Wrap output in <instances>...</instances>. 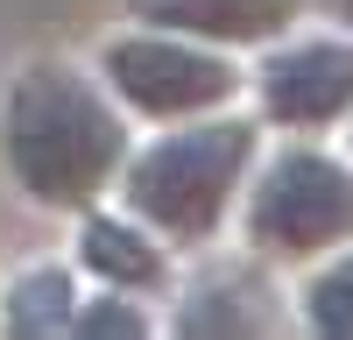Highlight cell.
<instances>
[{
    "mask_svg": "<svg viewBox=\"0 0 353 340\" xmlns=\"http://www.w3.org/2000/svg\"><path fill=\"white\" fill-rule=\"evenodd\" d=\"M261 121L276 128H332L353 113V36H297L261 57L254 71Z\"/></svg>",
    "mask_w": 353,
    "mask_h": 340,
    "instance_id": "cell-5",
    "label": "cell"
},
{
    "mask_svg": "<svg viewBox=\"0 0 353 340\" xmlns=\"http://www.w3.org/2000/svg\"><path fill=\"white\" fill-rule=\"evenodd\" d=\"M304 326L311 333H353V248L339 241V255L304 283Z\"/></svg>",
    "mask_w": 353,
    "mask_h": 340,
    "instance_id": "cell-10",
    "label": "cell"
},
{
    "mask_svg": "<svg viewBox=\"0 0 353 340\" xmlns=\"http://www.w3.org/2000/svg\"><path fill=\"white\" fill-rule=\"evenodd\" d=\"M254 142H261L254 121H241L233 106L176 121L149 149H128V163H121L128 213L141 227H156L163 241H184V248L212 241L254 170Z\"/></svg>",
    "mask_w": 353,
    "mask_h": 340,
    "instance_id": "cell-2",
    "label": "cell"
},
{
    "mask_svg": "<svg viewBox=\"0 0 353 340\" xmlns=\"http://www.w3.org/2000/svg\"><path fill=\"white\" fill-rule=\"evenodd\" d=\"M276 326H283V298L254 270H212L176 305V333H198V340H212V333H276Z\"/></svg>",
    "mask_w": 353,
    "mask_h": 340,
    "instance_id": "cell-8",
    "label": "cell"
},
{
    "mask_svg": "<svg viewBox=\"0 0 353 340\" xmlns=\"http://www.w3.org/2000/svg\"><path fill=\"white\" fill-rule=\"evenodd\" d=\"M128 8L149 28H176V36H198L219 50H248V43L290 36L304 0H128Z\"/></svg>",
    "mask_w": 353,
    "mask_h": 340,
    "instance_id": "cell-6",
    "label": "cell"
},
{
    "mask_svg": "<svg viewBox=\"0 0 353 340\" xmlns=\"http://www.w3.org/2000/svg\"><path fill=\"white\" fill-rule=\"evenodd\" d=\"M99 78L141 121H191L241 100V71L219 43L176 36V28H134L99 50Z\"/></svg>",
    "mask_w": 353,
    "mask_h": 340,
    "instance_id": "cell-4",
    "label": "cell"
},
{
    "mask_svg": "<svg viewBox=\"0 0 353 340\" xmlns=\"http://www.w3.org/2000/svg\"><path fill=\"white\" fill-rule=\"evenodd\" d=\"M78 263L92 270L106 291H134V298H149V291L170 283L163 234H156V227H141L134 213H128V220L92 213V220H85V234H78Z\"/></svg>",
    "mask_w": 353,
    "mask_h": 340,
    "instance_id": "cell-7",
    "label": "cell"
},
{
    "mask_svg": "<svg viewBox=\"0 0 353 340\" xmlns=\"http://www.w3.org/2000/svg\"><path fill=\"white\" fill-rule=\"evenodd\" d=\"M64 333H78V340H141V333H156V319L149 312H134V291H99V298H78L71 305V326Z\"/></svg>",
    "mask_w": 353,
    "mask_h": 340,
    "instance_id": "cell-11",
    "label": "cell"
},
{
    "mask_svg": "<svg viewBox=\"0 0 353 340\" xmlns=\"http://www.w3.org/2000/svg\"><path fill=\"white\" fill-rule=\"evenodd\" d=\"M339 21H346V28H353V0H339Z\"/></svg>",
    "mask_w": 353,
    "mask_h": 340,
    "instance_id": "cell-12",
    "label": "cell"
},
{
    "mask_svg": "<svg viewBox=\"0 0 353 340\" xmlns=\"http://www.w3.org/2000/svg\"><path fill=\"white\" fill-rule=\"evenodd\" d=\"M71 305H78V283L64 263H36L8 283V298H0V326L21 333V340H50L71 326Z\"/></svg>",
    "mask_w": 353,
    "mask_h": 340,
    "instance_id": "cell-9",
    "label": "cell"
},
{
    "mask_svg": "<svg viewBox=\"0 0 353 340\" xmlns=\"http://www.w3.org/2000/svg\"><path fill=\"white\" fill-rule=\"evenodd\" d=\"M241 191H248L241 227L269 263H311V255L353 241V163L325 149H283Z\"/></svg>",
    "mask_w": 353,
    "mask_h": 340,
    "instance_id": "cell-3",
    "label": "cell"
},
{
    "mask_svg": "<svg viewBox=\"0 0 353 340\" xmlns=\"http://www.w3.org/2000/svg\"><path fill=\"white\" fill-rule=\"evenodd\" d=\"M0 156L36 206L57 213L92 206L128 163V121L106 78L64 64V57H36L14 71L8 100H0Z\"/></svg>",
    "mask_w": 353,
    "mask_h": 340,
    "instance_id": "cell-1",
    "label": "cell"
}]
</instances>
